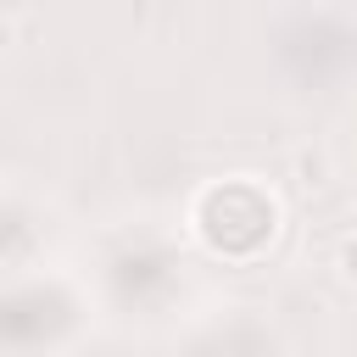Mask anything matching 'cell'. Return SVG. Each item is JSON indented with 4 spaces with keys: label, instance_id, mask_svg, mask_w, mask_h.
Instances as JSON below:
<instances>
[{
    "label": "cell",
    "instance_id": "1",
    "mask_svg": "<svg viewBox=\"0 0 357 357\" xmlns=\"http://www.w3.org/2000/svg\"><path fill=\"white\" fill-rule=\"evenodd\" d=\"M195 240L223 262H251L279 234V201L251 178H218L190 201Z\"/></svg>",
    "mask_w": 357,
    "mask_h": 357
},
{
    "label": "cell",
    "instance_id": "2",
    "mask_svg": "<svg viewBox=\"0 0 357 357\" xmlns=\"http://www.w3.org/2000/svg\"><path fill=\"white\" fill-rule=\"evenodd\" d=\"M335 268H340V279H351V284H357V234H346V240H340Z\"/></svg>",
    "mask_w": 357,
    "mask_h": 357
}]
</instances>
